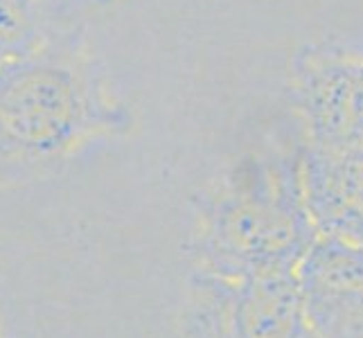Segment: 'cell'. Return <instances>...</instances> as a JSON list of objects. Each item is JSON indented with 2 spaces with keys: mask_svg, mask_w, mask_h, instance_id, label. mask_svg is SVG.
Segmentation results:
<instances>
[{
  "mask_svg": "<svg viewBox=\"0 0 363 338\" xmlns=\"http://www.w3.org/2000/svg\"><path fill=\"white\" fill-rule=\"evenodd\" d=\"M131 129V108L79 30L52 25L0 70V187L55 174L89 145Z\"/></svg>",
  "mask_w": 363,
  "mask_h": 338,
  "instance_id": "1",
  "label": "cell"
},
{
  "mask_svg": "<svg viewBox=\"0 0 363 338\" xmlns=\"http://www.w3.org/2000/svg\"><path fill=\"white\" fill-rule=\"evenodd\" d=\"M194 271L246 278L296 271L320 235L303 187V137L250 152L192 198Z\"/></svg>",
  "mask_w": 363,
  "mask_h": 338,
  "instance_id": "2",
  "label": "cell"
},
{
  "mask_svg": "<svg viewBox=\"0 0 363 338\" xmlns=\"http://www.w3.org/2000/svg\"><path fill=\"white\" fill-rule=\"evenodd\" d=\"M181 327L183 338H323L309 320L296 271L246 278L194 271Z\"/></svg>",
  "mask_w": 363,
  "mask_h": 338,
  "instance_id": "3",
  "label": "cell"
},
{
  "mask_svg": "<svg viewBox=\"0 0 363 338\" xmlns=\"http://www.w3.org/2000/svg\"><path fill=\"white\" fill-rule=\"evenodd\" d=\"M286 95L305 147L363 158V55L328 41L300 47Z\"/></svg>",
  "mask_w": 363,
  "mask_h": 338,
  "instance_id": "4",
  "label": "cell"
},
{
  "mask_svg": "<svg viewBox=\"0 0 363 338\" xmlns=\"http://www.w3.org/2000/svg\"><path fill=\"white\" fill-rule=\"evenodd\" d=\"M296 275L323 338H363V244L318 235Z\"/></svg>",
  "mask_w": 363,
  "mask_h": 338,
  "instance_id": "5",
  "label": "cell"
},
{
  "mask_svg": "<svg viewBox=\"0 0 363 338\" xmlns=\"http://www.w3.org/2000/svg\"><path fill=\"white\" fill-rule=\"evenodd\" d=\"M303 187L320 235L363 244V158L334 156L303 145Z\"/></svg>",
  "mask_w": 363,
  "mask_h": 338,
  "instance_id": "6",
  "label": "cell"
},
{
  "mask_svg": "<svg viewBox=\"0 0 363 338\" xmlns=\"http://www.w3.org/2000/svg\"><path fill=\"white\" fill-rule=\"evenodd\" d=\"M52 25L34 0H0V70L39 45Z\"/></svg>",
  "mask_w": 363,
  "mask_h": 338,
  "instance_id": "7",
  "label": "cell"
},
{
  "mask_svg": "<svg viewBox=\"0 0 363 338\" xmlns=\"http://www.w3.org/2000/svg\"><path fill=\"white\" fill-rule=\"evenodd\" d=\"M36 5H39V9L43 11V14L52 21V14H50V11H52L57 5H68V3H82V0H34ZM95 3V0H93Z\"/></svg>",
  "mask_w": 363,
  "mask_h": 338,
  "instance_id": "8",
  "label": "cell"
},
{
  "mask_svg": "<svg viewBox=\"0 0 363 338\" xmlns=\"http://www.w3.org/2000/svg\"><path fill=\"white\" fill-rule=\"evenodd\" d=\"M0 338H7V334H5V329H3V327H0Z\"/></svg>",
  "mask_w": 363,
  "mask_h": 338,
  "instance_id": "9",
  "label": "cell"
}]
</instances>
